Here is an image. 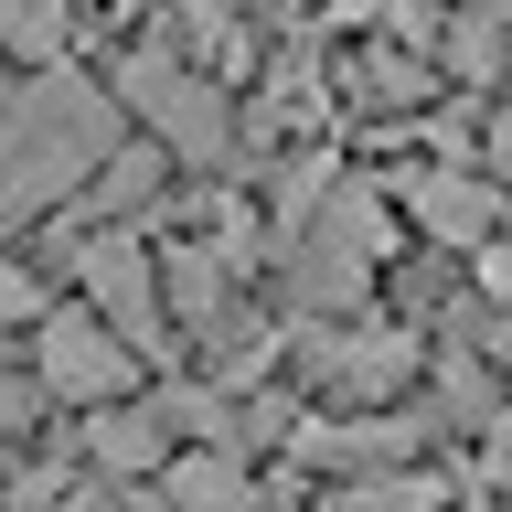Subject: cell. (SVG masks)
Here are the masks:
<instances>
[{
    "instance_id": "obj_1",
    "label": "cell",
    "mask_w": 512,
    "mask_h": 512,
    "mask_svg": "<svg viewBox=\"0 0 512 512\" xmlns=\"http://www.w3.org/2000/svg\"><path fill=\"white\" fill-rule=\"evenodd\" d=\"M118 160V107L75 75H32L11 107H0V203L11 214H54L64 192H86V171Z\"/></svg>"
},
{
    "instance_id": "obj_2",
    "label": "cell",
    "mask_w": 512,
    "mask_h": 512,
    "mask_svg": "<svg viewBox=\"0 0 512 512\" xmlns=\"http://www.w3.org/2000/svg\"><path fill=\"white\" fill-rule=\"evenodd\" d=\"M32 384H43V395H75V406H107V416H118V395L139 384V352H128L96 310H54V320H43V342H32Z\"/></svg>"
},
{
    "instance_id": "obj_3",
    "label": "cell",
    "mask_w": 512,
    "mask_h": 512,
    "mask_svg": "<svg viewBox=\"0 0 512 512\" xmlns=\"http://www.w3.org/2000/svg\"><path fill=\"white\" fill-rule=\"evenodd\" d=\"M128 96H139V118L171 139L182 160H224V139H235V118H224V86L214 75H192L182 54H128Z\"/></svg>"
},
{
    "instance_id": "obj_4",
    "label": "cell",
    "mask_w": 512,
    "mask_h": 512,
    "mask_svg": "<svg viewBox=\"0 0 512 512\" xmlns=\"http://www.w3.org/2000/svg\"><path fill=\"white\" fill-rule=\"evenodd\" d=\"M86 288H96V310H107V331H118L128 352H150L160 331H171V278L150 267V246L128 235V224H107V235H86Z\"/></svg>"
},
{
    "instance_id": "obj_5",
    "label": "cell",
    "mask_w": 512,
    "mask_h": 512,
    "mask_svg": "<svg viewBox=\"0 0 512 512\" xmlns=\"http://www.w3.org/2000/svg\"><path fill=\"white\" fill-rule=\"evenodd\" d=\"M416 214H427V235H459V246L491 256V214H502V192H491V171H416Z\"/></svg>"
},
{
    "instance_id": "obj_6",
    "label": "cell",
    "mask_w": 512,
    "mask_h": 512,
    "mask_svg": "<svg viewBox=\"0 0 512 512\" xmlns=\"http://www.w3.org/2000/svg\"><path fill=\"white\" fill-rule=\"evenodd\" d=\"M86 448H96V470H118V480H128V470H160V459H171V438H160V416H150V406L96 416V438H86Z\"/></svg>"
},
{
    "instance_id": "obj_7",
    "label": "cell",
    "mask_w": 512,
    "mask_h": 512,
    "mask_svg": "<svg viewBox=\"0 0 512 512\" xmlns=\"http://www.w3.org/2000/svg\"><path fill=\"white\" fill-rule=\"evenodd\" d=\"M171 512H246V470H235L224 448L182 459V470H171Z\"/></svg>"
},
{
    "instance_id": "obj_8",
    "label": "cell",
    "mask_w": 512,
    "mask_h": 512,
    "mask_svg": "<svg viewBox=\"0 0 512 512\" xmlns=\"http://www.w3.org/2000/svg\"><path fill=\"white\" fill-rule=\"evenodd\" d=\"M0 54H32L43 75L64 64V11L54 0H0Z\"/></svg>"
},
{
    "instance_id": "obj_9",
    "label": "cell",
    "mask_w": 512,
    "mask_h": 512,
    "mask_svg": "<svg viewBox=\"0 0 512 512\" xmlns=\"http://www.w3.org/2000/svg\"><path fill=\"white\" fill-rule=\"evenodd\" d=\"M0 320H54V310H43V288H32V267H22V256H0Z\"/></svg>"
},
{
    "instance_id": "obj_10",
    "label": "cell",
    "mask_w": 512,
    "mask_h": 512,
    "mask_svg": "<svg viewBox=\"0 0 512 512\" xmlns=\"http://www.w3.org/2000/svg\"><path fill=\"white\" fill-rule=\"evenodd\" d=\"M342 512H427V491H416V480H374V491H352Z\"/></svg>"
},
{
    "instance_id": "obj_11",
    "label": "cell",
    "mask_w": 512,
    "mask_h": 512,
    "mask_svg": "<svg viewBox=\"0 0 512 512\" xmlns=\"http://www.w3.org/2000/svg\"><path fill=\"white\" fill-rule=\"evenodd\" d=\"M480 470H491V491H512V406L491 416V459H480Z\"/></svg>"
},
{
    "instance_id": "obj_12",
    "label": "cell",
    "mask_w": 512,
    "mask_h": 512,
    "mask_svg": "<svg viewBox=\"0 0 512 512\" xmlns=\"http://www.w3.org/2000/svg\"><path fill=\"white\" fill-rule=\"evenodd\" d=\"M491 171H512V107L491 118Z\"/></svg>"
}]
</instances>
